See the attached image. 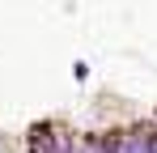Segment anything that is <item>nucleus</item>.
<instances>
[{
	"label": "nucleus",
	"instance_id": "nucleus-1",
	"mask_svg": "<svg viewBox=\"0 0 157 153\" xmlns=\"http://www.w3.org/2000/svg\"><path fill=\"white\" fill-rule=\"evenodd\" d=\"M30 153H72V140H68V132L43 124L30 132Z\"/></svg>",
	"mask_w": 157,
	"mask_h": 153
},
{
	"label": "nucleus",
	"instance_id": "nucleus-2",
	"mask_svg": "<svg viewBox=\"0 0 157 153\" xmlns=\"http://www.w3.org/2000/svg\"><path fill=\"white\" fill-rule=\"evenodd\" d=\"M106 153H149V128H128V132H110Z\"/></svg>",
	"mask_w": 157,
	"mask_h": 153
},
{
	"label": "nucleus",
	"instance_id": "nucleus-3",
	"mask_svg": "<svg viewBox=\"0 0 157 153\" xmlns=\"http://www.w3.org/2000/svg\"><path fill=\"white\" fill-rule=\"evenodd\" d=\"M72 153H106V140H98V136H85V140H77V145H72Z\"/></svg>",
	"mask_w": 157,
	"mask_h": 153
}]
</instances>
